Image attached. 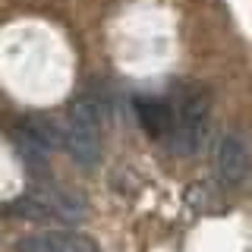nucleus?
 Instances as JSON below:
<instances>
[{"mask_svg":"<svg viewBox=\"0 0 252 252\" xmlns=\"http://www.w3.org/2000/svg\"><path fill=\"white\" fill-rule=\"evenodd\" d=\"M136 117L142 123V129L152 139H170V123H173V107L167 101L158 98H136Z\"/></svg>","mask_w":252,"mask_h":252,"instance_id":"obj_6","label":"nucleus"},{"mask_svg":"<svg viewBox=\"0 0 252 252\" xmlns=\"http://www.w3.org/2000/svg\"><path fill=\"white\" fill-rule=\"evenodd\" d=\"M63 148L79 167H94L101 161V107L89 94L69 101L66 126H63Z\"/></svg>","mask_w":252,"mask_h":252,"instance_id":"obj_3","label":"nucleus"},{"mask_svg":"<svg viewBox=\"0 0 252 252\" xmlns=\"http://www.w3.org/2000/svg\"><path fill=\"white\" fill-rule=\"evenodd\" d=\"M173 123H170V152L180 158H189L202 148L205 132L211 120V98L202 85H186L180 89L173 101Z\"/></svg>","mask_w":252,"mask_h":252,"instance_id":"obj_2","label":"nucleus"},{"mask_svg":"<svg viewBox=\"0 0 252 252\" xmlns=\"http://www.w3.org/2000/svg\"><path fill=\"white\" fill-rule=\"evenodd\" d=\"M211 164H215V177L220 180L224 189H236L243 180L249 177V148L246 139L236 136V132H224L215 145V155H211Z\"/></svg>","mask_w":252,"mask_h":252,"instance_id":"obj_4","label":"nucleus"},{"mask_svg":"<svg viewBox=\"0 0 252 252\" xmlns=\"http://www.w3.org/2000/svg\"><path fill=\"white\" fill-rule=\"evenodd\" d=\"M13 252H101L82 230H35L13 243Z\"/></svg>","mask_w":252,"mask_h":252,"instance_id":"obj_5","label":"nucleus"},{"mask_svg":"<svg viewBox=\"0 0 252 252\" xmlns=\"http://www.w3.org/2000/svg\"><path fill=\"white\" fill-rule=\"evenodd\" d=\"M6 218L16 220H35V224H79L89 215V202L82 192L63 186H38L16 195L3 205Z\"/></svg>","mask_w":252,"mask_h":252,"instance_id":"obj_1","label":"nucleus"}]
</instances>
